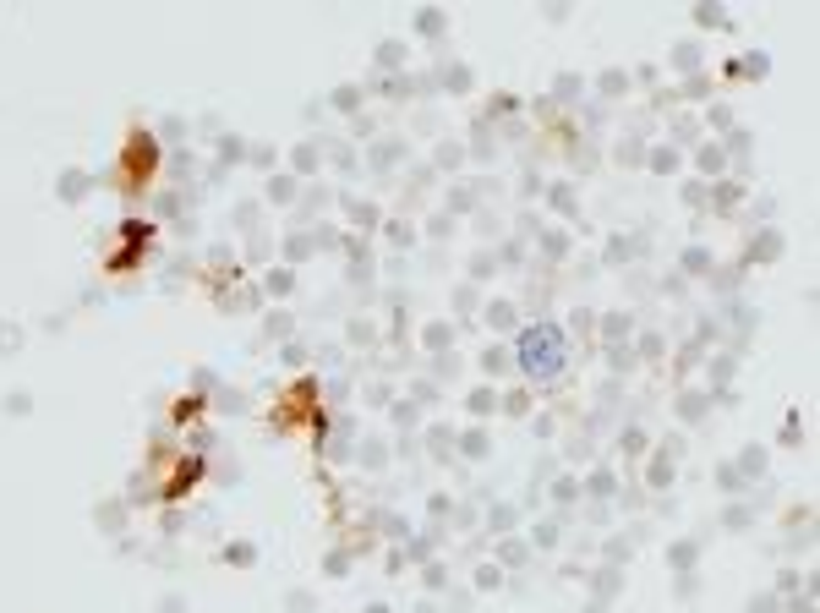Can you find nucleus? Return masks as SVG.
<instances>
[{
    "mask_svg": "<svg viewBox=\"0 0 820 613\" xmlns=\"http://www.w3.org/2000/svg\"><path fill=\"white\" fill-rule=\"evenodd\" d=\"M520 351H525L520 367H525V373H536V378H553L558 367H564V340H558V329H547V323L525 334Z\"/></svg>",
    "mask_w": 820,
    "mask_h": 613,
    "instance_id": "obj_1",
    "label": "nucleus"
}]
</instances>
